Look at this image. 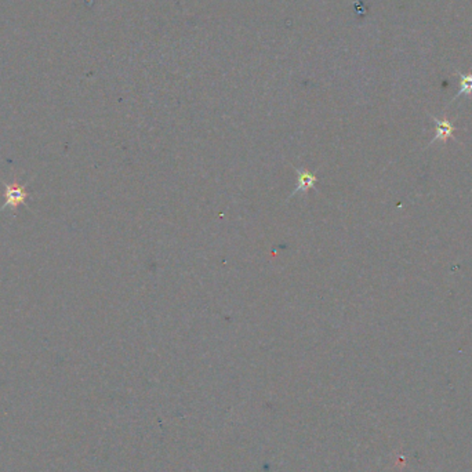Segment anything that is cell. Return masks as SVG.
I'll return each instance as SVG.
<instances>
[{
  "label": "cell",
  "instance_id": "cell-4",
  "mask_svg": "<svg viewBox=\"0 0 472 472\" xmlns=\"http://www.w3.org/2000/svg\"><path fill=\"white\" fill-rule=\"evenodd\" d=\"M461 94H466V96L472 94V75H461V89L459 94L456 96V98L460 97Z\"/></svg>",
  "mask_w": 472,
  "mask_h": 472
},
{
  "label": "cell",
  "instance_id": "cell-1",
  "mask_svg": "<svg viewBox=\"0 0 472 472\" xmlns=\"http://www.w3.org/2000/svg\"><path fill=\"white\" fill-rule=\"evenodd\" d=\"M4 185H6V202L0 208V212L8 208L15 210L20 205L25 203L27 198L30 196L25 185L20 184H4Z\"/></svg>",
  "mask_w": 472,
  "mask_h": 472
},
{
  "label": "cell",
  "instance_id": "cell-2",
  "mask_svg": "<svg viewBox=\"0 0 472 472\" xmlns=\"http://www.w3.org/2000/svg\"><path fill=\"white\" fill-rule=\"evenodd\" d=\"M434 122L436 125V133L435 137L431 140V144H434L435 141H442V143H446L454 133V126L452 122L446 120V119H436V117H433Z\"/></svg>",
  "mask_w": 472,
  "mask_h": 472
},
{
  "label": "cell",
  "instance_id": "cell-3",
  "mask_svg": "<svg viewBox=\"0 0 472 472\" xmlns=\"http://www.w3.org/2000/svg\"><path fill=\"white\" fill-rule=\"evenodd\" d=\"M297 172H298V176H300V179H298V186H297V189H295L291 195H295L298 191H308V189L312 188V186L315 185V182H317V177H315L314 174L307 173V172H301V170H297Z\"/></svg>",
  "mask_w": 472,
  "mask_h": 472
}]
</instances>
